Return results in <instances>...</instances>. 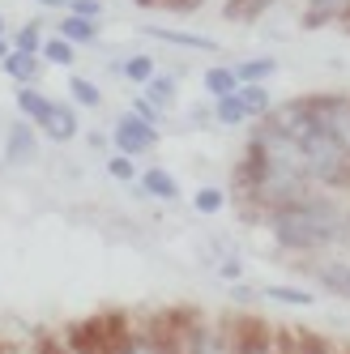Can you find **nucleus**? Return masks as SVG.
I'll return each mask as SVG.
<instances>
[{"instance_id":"a211bd4d","label":"nucleus","mask_w":350,"mask_h":354,"mask_svg":"<svg viewBox=\"0 0 350 354\" xmlns=\"http://www.w3.org/2000/svg\"><path fill=\"white\" fill-rule=\"evenodd\" d=\"M273 73H278V60H273V56H261V60H243V64H235V77H239V82H269Z\"/></svg>"},{"instance_id":"0eeeda50","label":"nucleus","mask_w":350,"mask_h":354,"mask_svg":"<svg viewBox=\"0 0 350 354\" xmlns=\"http://www.w3.org/2000/svg\"><path fill=\"white\" fill-rule=\"evenodd\" d=\"M0 68H5L17 86H35L39 68H43V56H35V52H17V47H13V52L0 60Z\"/></svg>"},{"instance_id":"473e14b6","label":"nucleus","mask_w":350,"mask_h":354,"mask_svg":"<svg viewBox=\"0 0 350 354\" xmlns=\"http://www.w3.org/2000/svg\"><path fill=\"white\" fill-rule=\"evenodd\" d=\"M0 35H5V17H0Z\"/></svg>"},{"instance_id":"1a4fd4ad","label":"nucleus","mask_w":350,"mask_h":354,"mask_svg":"<svg viewBox=\"0 0 350 354\" xmlns=\"http://www.w3.org/2000/svg\"><path fill=\"white\" fill-rule=\"evenodd\" d=\"M149 39H163V43H175V47H196V52H218V43L205 39V35H192V30H175V26H145Z\"/></svg>"},{"instance_id":"2eb2a0df","label":"nucleus","mask_w":350,"mask_h":354,"mask_svg":"<svg viewBox=\"0 0 350 354\" xmlns=\"http://www.w3.org/2000/svg\"><path fill=\"white\" fill-rule=\"evenodd\" d=\"M60 35H64L68 43H94V39H98V21H94V17L68 13V17H60Z\"/></svg>"},{"instance_id":"412c9836","label":"nucleus","mask_w":350,"mask_h":354,"mask_svg":"<svg viewBox=\"0 0 350 354\" xmlns=\"http://www.w3.org/2000/svg\"><path fill=\"white\" fill-rule=\"evenodd\" d=\"M316 277H320V286H329V290L350 299V265H324Z\"/></svg>"},{"instance_id":"7c9ffc66","label":"nucleus","mask_w":350,"mask_h":354,"mask_svg":"<svg viewBox=\"0 0 350 354\" xmlns=\"http://www.w3.org/2000/svg\"><path fill=\"white\" fill-rule=\"evenodd\" d=\"M9 52H13V43H9V39H5V35H0V60H5V56H9Z\"/></svg>"},{"instance_id":"c85d7f7f","label":"nucleus","mask_w":350,"mask_h":354,"mask_svg":"<svg viewBox=\"0 0 350 354\" xmlns=\"http://www.w3.org/2000/svg\"><path fill=\"white\" fill-rule=\"evenodd\" d=\"M239 273H243L239 257H235V261H222V277H239Z\"/></svg>"},{"instance_id":"7ed1b4c3","label":"nucleus","mask_w":350,"mask_h":354,"mask_svg":"<svg viewBox=\"0 0 350 354\" xmlns=\"http://www.w3.org/2000/svg\"><path fill=\"white\" fill-rule=\"evenodd\" d=\"M111 137H116V149H120V154L137 158V154H149V149H158V124H145V120H137V115L129 111V115H120V120H116Z\"/></svg>"},{"instance_id":"f8f14e48","label":"nucleus","mask_w":350,"mask_h":354,"mask_svg":"<svg viewBox=\"0 0 350 354\" xmlns=\"http://www.w3.org/2000/svg\"><path fill=\"white\" fill-rule=\"evenodd\" d=\"M77 43H68L64 35H52V39H43V47H39V56L47 60V64H60V68H73L77 64V52H73Z\"/></svg>"},{"instance_id":"6ab92c4d","label":"nucleus","mask_w":350,"mask_h":354,"mask_svg":"<svg viewBox=\"0 0 350 354\" xmlns=\"http://www.w3.org/2000/svg\"><path fill=\"white\" fill-rule=\"evenodd\" d=\"M265 299H273V303H286V308H312L316 303V295L312 290H295V286H265Z\"/></svg>"},{"instance_id":"423d86ee","label":"nucleus","mask_w":350,"mask_h":354,"mask_svg":"<svg viewBox=\"0 0 350 354\" xmlns=\"http://www.w3.org/2000/svg\"><path fill=\"white\" fill-rule=\"evenodd\" d=\"M13 98H17V111L26 115L35 129H43V124L52 120V111H56V103H52L47 94H39L35 86H17V94H13Z\"/></svg>"},{"instance_id":"39448f33","label":"nucleus","mask_w":350,"mask_h":354,"mask_svg":"<svg viewBox=\"0 0 350 354\" xmlns=\"http://www.w3.org/2000/svg\"><path fill=\"white\" fill-rule=\"evenodd\" d=\"M180 354H235V342L227 333H218V328H210V324H196L188 333V342L180 346Z\"/></svg>"},{"instance_id":"a878e982","label":"nucleus","mask_w":350,"mask_h":354,"mask_svg":"<svg viewBox=\"0 0 350 354\" xmlns=\"http://www.w3.org/2000/svg\"><path fill=\"white\" fill-rule=\"evenodd\" d=\"M235 354H278V350H273V342L265 333H248L243 342H235Z\"/></svg>"},{"instance_id":"20e7f679","label":"nucleus","mask_w":350,"mask_h":354,"mask_svg":"<svg viewBox=\"0 0 350 354\" xmlns=\"http://www.w3.org/2000/svg\"><path fill=\"white\" fill-rule=\"evenodd\" d=\"M5 154H9V162H35L39 137H35V124H30V120H13V124H9V133H5Z\"/></svg>"},{"instance_id":"4be33fe9","label":"nucleus","mask_w":350,"mask_h":354,"mask_svg":"<svg viewBox=\"0 0 350 354\" xmlns=\"http://www.w3.org/2000/svg\"><path fill=\"white\" fill-rule=\"evenodd\" d=\"M222 205H227L222 188H196V192H192V209H196V214H218Z\"/></svg>"},{"instance_id":"f3484780","label":"nucleus","mask_w":350,"mask_h":354,"mask_svg":"<svg viewBox=\"0 0 350 354\" xmlns=\"http://www.w3.org/2000/svg\"><path fill=\"white\" fill-rule=\"evenodd\" d=\"M350 5V0H308V13H304V26H324V21H333L342 9Z\"/></svg>"},{"instance_id":"ddd939ff","label":"nucleus","mask_w":350,"mask_h":354,"mask_svg":"<svg viewBox=\"0 0 350 354\" xmlns=\"http://www.w3.org/2000/svg\"><path fill=\"white\" fill-rule=\"evenodd\" d=\"M214 120L227 124V129H235V124H243V120H252V115H248V107H243V98H239V90L214 98Z\"/></svg>"},{"instance_id":"dca6fc26","label":"nucleus","mask_w":350,"mask_h":354,"mask_svg":"<svg viewBox=\"0 0 350 354\" xmlns=\"http://www.w3.org/2000/svg\"><path fill=\"white\" fill-rule=\"evenodd\" d=\"M239 98H243V107L248 115H265L273 103H269V86L265 82H239Z\"/></svg>"},{"instance_id":"4468645a","label":"nucleus","mask_w":350,"mask_h":354,"mask_svg":"<svg viewBox=\"0 0 350 354\" xmlns=\"http://www.w3.org/2000/svg\"><path fill=\"white\" fill-rule=\"evenodd\" d=\"M201 86H205L214 98H222V94H235V90H239V77H235V68L214 64V68H205V73H201Z\"/></svg>"},{"instance_id":"f257e3e1","label":"nucleus","mask_w":350,"mask_h":354,"mask_svg":"<svg viewBox=\"0 0 350 354\" xmlns=\"http://www.w3.org/2000/svg\"><path fill=\"white\" fill-rule=\"evenodd\" d=\"M269 129H278L295 149H299V162H304V175L308 180H320V184H338L346 175V158H350V145L324 124L308 98H295V103L278 107V111H265Z\"/></svg>"},{"instance_id":"393cba45","label":"nucleus","mask_w":350,"mask_h":354,"mask_svg":"<svg viewBox=\"0 0 350 354\" xmlns=\"http://www.w3.org/2000/svg\"><path fill=\"white\" fill-rule=\"evenodd\" d=\"M13 47H17V52H35V56H39V47H43V30H39V21H26V26L17 30Z\"/></svg>"},{"instance_id":"9b49d317","label":"nucleus","mask_w":350,"mask_h":354,"mask_svg":"<svg viewBox=\"0 0 350 354\" xmlns=\"http://www.w3.org/2000/svg\"><path fill=\"white\" fill-rule=\"evenodd\" d=\"M145 98H149L154 107L171 111V107H175V98H180V86H175V77H171V73H154V77L145 82Z\"/></svg>"},{"instance_id":"bb28decb","label":"nucleus","mask_w":350,"mask_h":354,"mask_svg":"<svg viewBox=\"0 0 350 354\" xmlns=\"http://www.w3.org/2000/svg\"><path fill=\"white\" fill-rule=\"evenodd\" d=\"M64 13H77V17L103 21V0H64Z\"/></svg>"},{"instance_id":"2f4dec72","label":"nucleus","mask_w":350,"mask_h":354,"mask_svg":"<svg viewBox=\"0 0 350 354\" xmlns=\"http://www.w3.org/2000/svg\"><path fill=\"white\" fill-rule=\"evenodd\" d=\"M137 5H158V0H137Z\"/></svg>"},{"instance_id":"cd10ccee","label":"nucleus","mask_w":350,"mask_h":354,"mask_svg":"<svg viewBox=\"0 0 350 354\" xmlns=\"http://www.w3.org/2000/svg\"><path fill=\"white\" fill-rule=\"evenodd\" d=\"M133 115L145 120V124H158V120H163V107H154L149 98H133Z\"/></svg>"},{"instance_id":"72a5a7b5","label":"nucleus","mask_w":350,"mask_h":354,"mask_svg":"<svg viewBox=\"0 0 350 354\" xmlns=\"http://www.w3.org/2000/svg\"><path fill=\"white\" fill-rule=\"evenodd\" d=\"M64 354H73V350H64Z\"/></svg>"},{"instance_id":"b1692460","label":"nucleus","mask_w":350,"mask_h":354,"mask_svg":"<svg viewBox=\"0 0 350 354\" xmlns=\"http://www.w3.org/2000/svg\"><path fill=\"white\" fill-rule=\"evenodd\" d=\"M124 73H129V82L133 86H145L149 77H154V60H149V56H129V64H124Z\"/></svg>"},{"instance_id":"9d476101","label":"nucleus","mask_w":350,"mask_h":354,"mask_svg":"<svg viewBox=\"0 0 350 354\" xmlns=\"http://www.w3.org/2000/svg\"><path fill=\"white\" fill-rule=\"evenodd\" d=\"M43 133L52 137V141H60V145H64V141H73V137L82 133V120H77V111H73V107H60V103H56L52 120L43 124Z\"/></svg>"},{"instance_id":"6e6552de","label":"nucleus","mask_w":350,"mask_h":354,"mask_svg":"<svg viewBox=\"0 0 350 354\" xmlns=\"http://www.w3.org/2000/svg\"><path fill=\"white\" fill-rule=\"evenodd\" d=\"M137 184L154 196V201H175L180 196V180H175L171 171H163V167H149V171H141L137 175Z\"/></svg>"},{"instance_id":"5701e85b","label":"nucleus","mask_w":350,"mask_h":354,"mask_svg":"<svg viewBox=\"0 0 350 354\" xmlns=\"http://www.w3.org/2000/svg\"><path fill=\"white\" fill-rule=\"evenodd\" d=\"M107 175H111V180H120V184H133L137 180V162L129 154H111L107 158Z\"/></svg>"},{"instance_id":"aec40b11","label":"nucleus","mask_w":350,"mask_h":354,"mask_svg":"<svg viewBox=\"0 0 350 354\" xmlns=\"http://www.w3.org/2000/svg\"><path fill=\"white\" fill-rule=\"evenodd\" d=\"M68 94L77 98L82 107H94V111L103 107V90H98V86H94L90 77H73V82H68Z\"/></svg>"},{"instance_id":"f03ea898","label":"nucleus","mask_w":350,"mask_h":354,"mask_svg":"<svg viewBox=\"0 0 350 354\" xmlns=\"http://www.w3.org/2000/svg\"><path fill=\"white\" fill-rule=\"evenodd\" d=\"M346 231L342 214L320 196H291L282 205L269 209V235L278 239L282 248H295V252H312V248H324L333 243L338 235Z\"/></svg>"},{"instance_id":"c756f323","label":"nucleus","mask_w":350,"mask_h":354,"mask_svg":"<svg viewBox=\"0 0 350 354\" xmlns=\"http://www.w3.org/2000/svg\"><path fill=\"white\" fill-rule=\"evenodd\" d=\"M35 5H43V9H64V0H35Z\"/></svg>"}]
</instances>
